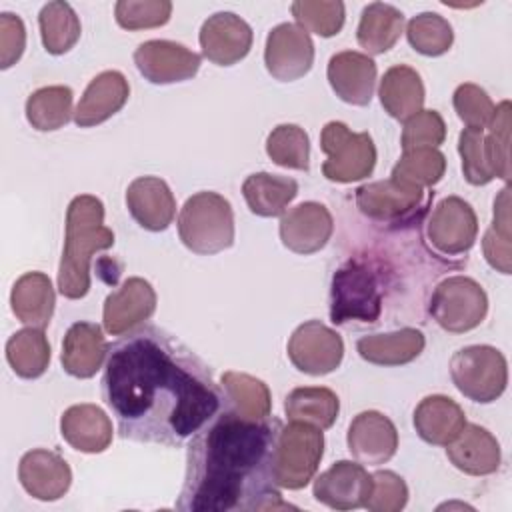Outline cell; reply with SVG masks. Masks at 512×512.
Here are the masks:
<instances>
[{
    "mask_svg": "<svg viewBox=\"0 0 512 512\" xmlns=\"http://www.w3.org/2000/svg\"><path fill=\"white\" fill-rule=\"evenodd\" d=\"M102 398L124 440L180 446L224 406L212 370L158 326H138L110 348Z\"/></svg>",
    "mask_w": 512,
    "mask_h": 512,
    "instance_id": "1",
    "label": "cell"
},
{
    "mask_svg": "<svg viewBox=\"0 0 512 512\" xmlns=\"http://www.w3.org/2000/svg\"><path fill=\"white\" fill-rule=\"evenodd\" d=\"M276 418L246 420L224 406L186 450V474L176 502L182 512H244L294 508L272 474Z\"/></svg>",
    "mask_w": 512,
    "mask_h": 512,
    "instance_id": "2",
    "label": "cell"
},
{
    "mask_svg": "<svg viewBox=\"0 0 512 512\" xmlns=\"http://www.w3.org/2000/svg\"><path fill=\"white\" fill-rule=\"evenodd\" d=\"M114 246V232L104 226V204L92 194L74 196L66 210L64 248L58 266V290L80 300L90 290V262L96 252Z\"/></svg>",
    "mask_w": 512,
    "mask_h": 512,
    "instance_id": "3",
    "label": "cell"
},
{
    "mask_svg": "<svg viewBox=\"0 0 512 512\" xmlns=\"http://www.w3.org/2000/svg\"><path fill=\"white\" fill-rule=\"evenodd\" d=\"M462 174L468 184L484 186L494 178L510 180V102L502 100L486 128H464L458 136Z\"/></svg>",
    "mask_w": 512,
    "mask_h": 512,
    "instance_id": "4",
    "label": "cell"
},
{
    "mask_svg": "<svg viewBox=\"0 0 512 512\" xmlns=\"http://www.w3.org/2000/svg\"><path fill=\"white\" fill-rule=\"evenodd\" d=\"M178 236L194 254H218L234 244L230 202L212 190L192 194L178 214Z\"/></svg>",
    "mask_w": 512,
    "mask_h": 512,
    "instance_id": "5",
    "label": "cell"
},
{
    "mask_svg": "<svg viewBox=\"0 0 512 512\" xmlns=\"http://www.w3.org/2000/svg\"><path fill=\"white\" fill-rule=\"evenodd\" d=\"M324 456V434L320 428L290 420L282 426L272 456V474L278 488L300 490L316 474Z\"/></svg>",
    "mask_w": 512,
    "mask_h": 512,
    "instance_id": "6",
    "label": "cell"
},
{
    "mask_svg": "<svg viewBox=\"0 0 512 512\" xmlns=\"http://www.w3.org/2000/svg\"><path fill=\"white\" fill-rule=\"evenodd\" d=\"M380 312L382 292L374 270L360 260H348L332 276L330 320L334 324H372Z\"/></svg>",
    "mask_w": 512,
    "mask_h": 512,
    "instance_id": "7",
    "label": "cell"
},
{
    "mask_svg": "<svg viewBox=\"0 0 512 512\" xmlns=\"http://www.w3.org/2000/svg\"><path fill=\"white\" fill-rule=\"evenodd\" d=\"M450 378L460 394L478 404L498 400L508 384L504 354L488 344H472L450 358Z\"/></svg>",
    "mask_w": 512,
    "mask_h": 512,
    "instance_id": "8",
    "label": "cell"
},
{
    "mask_svg": "<svg viewBox=\"0 0 512 512\" xmlns=\"http://www.w3.org/2000/svg\"><path fill=\"white\" fill-rule=\"evenodd\" d=\"M320 150L326 154L322 174L330 182L350 184L368 178L376 166V146L368 132H352L332 120L322 128Z\"/></svg>",
    "mask_w": 512,
    "mask_h": 512,
    "instance_id": "9",
    "label": "cell"
},
{
    "mask_svg": "<svg viewBox=\"0 0 512 512\" xmlns=\"http://www.w3.org/2000/svg\"><path fill=\"white\" fill-rule=\"evenodd\" d=\"M428 312L442 330L464 334L480 326L486 318L488 296L474 278L450 276L434 288Z\"/></svg>",
    "mask_w": 512,
    "mask_h": 512,
    "instance_id": "10",
    "label": "cell"
},
{
    "mask_svg": "<svg viewBox=\"0 0 512 512\" xmlns=\"http://www.w3.org/2000/svg\"><path fill=\"white\" fill-rule=\"evenodd\" d=\"M430 198L424 188L394 178L362 184L354 194L358 210L378 224H408L426 210Z\"/></svg>",
    "mask_w": 512,
    "mask_h": 512,
    "instance_id": "11",
    "label": "cell"
},
{
    "mask_svg": "<svg viewBox=\"0 0 512 512\" xmlns=\"http://www.w3.org/2000/svg\"><path fill=\"white\" fill-rule=\"evenodd\" d=\"M478 236L474 208L460 196L442 198L426 224V238L442 256L466 254Z\"/></svg>",
    "mask_w": 512,
    "mask_h": 512,
    "instance_id": "12",
    "label": "cell"
},
{
    "mask_svg": "<svg viewBox=\"0 0 512 512\" xmlns=\"http://www.w3.org/2000/svg\"><path fill=\"white\" fill-rule=\"evenodd\" d=\"M286 352L296 370L310 376H324L340 366L344 342L330 326L320 320H308L292 332Z\"/></svg>",
    "mask_w": 512,
    "mask_h": 512,
    "instance_id": "13",
    "label": "cell"
},
{
    "mask_svg": "<svg viewBox=\"0 0 512 512\" xmlns=\"http://www.w3.org/2000/svg\"><path fill=\"white\" fill-rule=\"evenodd\" d=\"M264 64L268 74L280 82H294L306 76L314 64L310 34L292 22L274 26L266 36Z\"/></svg>",
    "mask_w": 512,
    "mask_h": 512,
    "instance_id": "14",
    "label": "cell"
},
{
    "mask_svg": "<svg viewBox=\"0 0 512 512\" xmlns=\"http://www.w3.org/2000/svg\"><path fill=\"white\" fill-rule=\"evenodd\" d=\"M200 54L172 40H146L134 50L138 72L152 84H174L196 76Z\"/></svg>",
    "mask_w": 512,
    "mask_h": 512,
    "instance_id": "15",
    "label": "cell"
},
{
    "mask_svg": "<svg viewBox=\"0 0 512 512\" xmlns=\"http://www.w3.org/2000/svg\"><path fill=\"white\" fill-rule=\"evenodd\" d=\"M372 492V474L360 462L338 460L312 484V496L332 510L362 508Z\"/></svg>",
    "mask_w": 512,
    "mask_h": 512,
    "instance_id": "16",
    "label": "cell"
},
{
    "mask_svg": "<svg viewBox=\"0 0 512 512\" xmlns=\"http://www.w3.org/2000/svg\"><path fill=\"white\" fill-rule=\"evenodd\" d=\"M154 310L156 292L152 284L140 276H132L106 296L102 308V324L108 334L122 336L146 322Z\"/></svg>",
    "mask_w": 512,
    "mask_h": 512,
    "instance_id": "17",
    "label": "cell"
},
{
    "mask_svg": "<svg viewBox=\"0 0 512 512\" xmlns=\"http://www.w3.org/2000/svg\"><path fill=\"white\" fill-rule=\"evenodd\" d=\"M198 40L204 58L218 66H232L248 56L254 34L234 12H216L204 20Z\"/></svg>",
    "mask_w": 512,
    "mask_h": 512,
    "instance_id": "18",
    "label": "cell"
},
{
    "mask_svg": "<svg viewBox=\"0 0 512 512\" xmlns=\"http://www.w3.org/2000/svg\"><path fill=\"white\" fill-rule=\"evenodd\" d=\"M346 444L352 458L360 464H386L398 450V430L394 422L378 410L356 414L348 426Z\"/></svg>",
    "mask_w": 512,
    "mask_h": 512,
    "instance_id": "19",
    "label": "cell"
},
{
    "mask_svg": "<svg viewBox=\"0 0 512 512\" xmlns=\"http://www.w3.org/2000/svg\"><path fill=\"white\" fill-rule=\"evenodd\" d=\"M278 232L288 250L306 256L322 250L328 244L334 232V220L324 204L310 200L284 212Z\"/></svg>",
    "mask_w": 512,
    "mask_h": 512,
    "instance_id": "20",
    "label": "cell"
},
{
    "mask_svg": "<svg viewBox=\"0 0 512 512\" xmlns=\"http://www.w3.org/2000/svg\"><path fill=\"white\" fill-rule=\"evenodd\" d=\"M326 76L330 88L342 102L352 106H368L374 96L378 68L368 54L342 50L328 60Z\"/></svg>",
    "mask_w": 512,
    "mask_h": 512,
    "instance_id": "21",
    "label": "cell"
},
{
    "mask_svg": "<svg viewBox=\"0 0 512 512\" xmlns=\"http://www.w3.org/2000/svg\"><path fill=\"white\" fill-rule=\"evenodd\" d=\"M18 480L32 498L52 502L68 492L72 484V470L60 454L34 448L20 458Z\"/></svg>",
    "mask_w": 512,
    "mask_h": 512,
    "instance_id": "22",
    "label": "cell"
},
{
    "mask_svg": "<svg viewBox=\"0 0 512 512\" xmlns=\"http://www.w3.org/2000/svg\"><path fill=\"white\" fill-rule=\"evenodd\" d=\"M128 96L130 86L126 76L118 70H104L86 86L80 102L74 108L72 120L80 128L98 126L120 112L128 102Z\"/></svg>",
    "mask_w": 512,
    "mask_h": 512,
    "instance_id": "23",
    "label": "cell"
},
{
    "mask_svg": "<svg viewBox=\"0 0 512 512\" xmlns=\"http://www.w3.org/2000/svg\"><path fill=\"white\" fill-rule=\"evenodd\" d=\"M130 216L150 232L166 230L176 214V200L170 186L158 176H140L126 188Z\"/></svg>",
    "mask_w": 512,
    "mask_h": 512,
    "instance_id": "24",
    "label": "cell"
},
{
    "mask_svg": "<svg viewBox=\"0 0 512 512\" xmlns=\"http://www.w3.org/2000/svg\"><path fill=\"white\" fill-rule=\"evenodd\" d=\"M446 456L454 468L468 476H488L500 468L502 452L496 436L480 424H466L446 446Z\"/></svg>",
    "mask_w": 512,
    "mask_h": 512,
    "instance_id": "25",
    "label": "cell"
},
{
    "mask_svg": "<svg viewBox=\"0 0 512 512\" xmlns=\"http://www.w3.org/2000/svg\"><path fill=\"white\" fill-rule=\"evenodd\" d=\"M108 348L106 336L98 324L74 322L62 340V368L74 378H92L102 368Z\"/></svg>",
    "mask_w": 512,
    "mask_h": 512,
    "instance_id": "26",
    "label": "cell"
},
{
    "mask_svg": "<svg viewBox=\"0 0 512 512\" xmlns=\"http://www.w3.org/2000/svg\"><path fill=\"white\" fill-rule=\"evenodd\" d=\"M60 434L74 450L100 454L112 442V420L96 404H74L60 418Z\"/></svg>",
    "mask_w": 512,
    "mask_h": 512,
    "instance_id": "27",
    "label": "cell"
},
{
    "mask_svg": "<svg viewBox=\"0 0 512 512\" xmlns=\"http://www.w3.org/2000/svg\"><path fill=\"white\" fill-rule=\"evenodd\" d=\"M412 422L424 442L448 446L466 426V414L450 396L432 394L418 402Z\"/></svg>",
    "mask_w": 512,
    "mask_h": 512,
    "instance_id": "28",
    "label": "cell"
},
{
    "mask_svg": "<svg viewBox=\"0 0 512 512\" xmlns=\"http://www.w3.org/2000/svg\"><path fill=\"white\" fill-rule=\"evenodd\" d=\"M54 304V286L44 272H26L12 286L10 308L26 326L44 330L52 320Z\"/></svg>",
    "mask_w": 512,
    "mask_h": 512,
    "instance_id": "29",
    "label": "cell"
},
{
    "mask_svg": "<svg viewBox=\"0 0 512 512\" xmlns=\"http://www.w3.org/2000/svg\"><path fill=\"white\" fill-rule=\"evenodd\" d=\"M426 346V338L418 328H400L384 334H368L358 338L356 350L362 360L376 366H402L416 360Z\"/></svg>",
    "mask_w": 512,
    "mask_h": 512,
    "instance_id": "30",
    "label": "cell"
},
{
    "mask_svg": "<svg viewBox=\"0 0 512 512\" xmlns=\"http://www.w3.org/2000/svg\"><path fill=\"white\" fill-rule=\"evenodd\" d=\"M378 98L388 116L404 122L422 110L426 98L424 82L420 74L406 64L390 66L380 78Z\"/></svg>",
    "mask_w": 512,
    "mask_h": 512,
    "instance_id": "31",
    "label": "cell"
},
{
    "mask_svg": "<svg viewBox=\"0 0 512 512\" xmlns=\"http://www.w3.org/2000/svg\"><path fill=\"white\" fill-rule=\"evenodd\" d=\"M402 32L404 14L392 4L372 2L360 14L356 40L368 56H376L388 52L398 42Z\"/></svg>",
    "mask_w": 512,
    "mask_h": 512,
    "instance_id": "32",
    "label": "cell"
},
{
    "mask_svg": "<svg viewBox=\"0 0 512 512\" xmlns=\"http://www.w3.org/2000/svg\"><path fill=\"white\" fill-rule=\"evenodd\" d=\"M242 196L252 214L274 218L284 214L286 206L298 196V182L280 174L256 172L244 180Z\"/></svg>",
    "mask_w": 512,
    "mask_h": 512,
    "instance_id": "33",
    "label": "cell"
},
{
    "mask_svg": "<svg viewBox=\"0 0 512 512\" xmlns=\"http://www.w3.org/2000/svg\"><path fill=\"white\" fill-rule=\"evenodd\" d=\"M226 406L246 420H264L272 410V394L266 382L246 372L228 370L220 376Z\"/></svg>",
    "mask_w": 512,
    "mask_h": 512,
    "instance_id": "34",
    "label": "cell"
},
{
    "mask_svg": "<svg viewBox=\"0 0 512 512\" xmlns=\"http://www.w3.org/2000/svg\"><path fill=\"white\" fill-rule=\"evenodd\" d=\"M284 412L288 420L306 422L320 430L332 428L338 412L340 400L336 392L324 386H302L294 388L284 400Z\"/></svg>",
    "mask_w": 512,
    "mask_h": 512,
    "instance_id": "35",
    "label": "cell"
},
{
    "mask_svg": "<svg viewBox=\"0 0 512 512\" xmlns=\"http://www.w3.org/2000/svg\"><path fill=\"white\" fill-rule=\"evenodd\" d=\"M6 360L16 376L34 380L42 376L50 364V342L40 328H22L6 342Z\"/></svg>",
    "mask_w": 512,
    "mask_h": 512,
    "instance_id": "36",
    "label": "cell"
},
{
    "mask_svg": "<svg viewBox=\"0 0 512 512\" xmlns=\"http://www.w3.org/2000/svg\"><path fill=\"white\" fill-rule=\"evenodd\" d=\"M38 28H40L44 50L54 56H60L72 50L82 34L78 14L68 2H60V0L48 2L40 8Z\"/></svg>",
    "mask_w": 512,
    "mask_h": 512,
    "instance_id": "37",
    "label": "cell"
},
{
    "mask_svg": "<svg viewBox=\"0 0 512 512\" xmlns=\"http://www.w3.org/2000/svg\"><path fill=\"white\" fill-rule=\"evenodd\" d=\"M74 94L68 86H44L34 90L26 100V120L38 132H52L68 124Z\"/></svg>",
    "mask_w": 512,
    "mask_h": 512,
    "instance_id": "38",
    "label": "cell"
},
{
    "mask_svg": "<svg viewBox=\"0 0 512 512\" xmlns=\"http://www.w3.org/2000/svg\"><path fill=\"white\" fill-rule=\"evenodd\" d=\"M444 172L446 156L438 148H412L402 150L390 178L418 188H432L442 180Z\"/></svg>",
    "mask_w": 512,
    "mask_h": 512,
    "instance_id": "39",
    "label": "cell"
},
{
    "mask_svg": "<svg viewBox=\"0 0 512 512\" xmlns=\"http://www.w3.org/2000/svg\"><path fill=\"white\" fill-rule=\"evenodd\" d=\"M266 154L282 168L308 170L310 138L298 124H278L266 138Z\"/></svg>",
    "mask_w": 512,
    "mask_h": 512,
    "instance_id": "40",
    "label": "cell"
},
{
    "mask_svg": "<svg viewBox=\"0 0 512 512\" xmlns=\"http://www.w3.org/2000/svg\"><path fill=\"white\" fill-rule=\"evenodd\" d=\"M408 44L422 56H442L454 42L450 22L436 12H420L406 24Z\"/></svg>",
    "mask_w": 512,
    "mask_h": 512,
    "instance_id": "41",
    "label": "cell"
},
{
    "mask_svg": "<svg viewBox=\"0 0 512 512\" xmlns=\"http://www.w3.org/2000/svg\"><path fill=\"white\" fill-rule=\"evenodd\" d=\"M290 12L300 28L322 38L336 36L346 18V8L340 0H296L290 4Z\"/></svg>",
    "mask_w": 512,
    "mask_h": 512,
    "instance_id": "42",
    "label": "cell"
},
{
    "mask_svg": "<svg viewBox=\"0 0 512 512\" xmlns=\"http://www.w3.org/2000/svg\"><path fill=\"white\" fill-rule=\"evenodd\" d=\"M172 16L170 0H120L114 18L124 30H146L164 26Z\"/></svg>",
    "mask_w": 512,
    "mask_h": 512,
    "instance_id": "43",
    "label": "cell"
},
{
    "mask_svg": "<svg viewBox=\"0 0 512 512\" xmlns=\"http://www.w3.org/2000/svg\"><path fill=\"white\" fill-rule=\"evenodd\" d=\"M446 138V124L440 112L420 110L408 120H404L400 144L402 150L412 148H438Z\"/></svg>",
    "mask_w": 512,
    "mask_h": 512,
    "instance_id": "44",
    "label": "cell"
},
{
    "mask_svg": "<svg viewBox=\"0 0 512 512\" xmlns=\"http://www.w3.org/2000/svg\"><path fill=\"white\" fill-rule=\"evenodd\" d=\"M458 118L468 128H486L494 116V102L484 88L472 82H464L454 90L452 96Z\"/></svg>",
    "mask_w": 512,
    "mask_h": 512,
    "instance_id": "45",
    "label": "cell"
},
{
    "mask_svg": "<svg viewBox=\"0 0 512 512\" xmlns=\"http://www.w3.org/2000/svg\"><path fill=\"white\" fill-rule=\"evenodd\" d=\"M408 502V486L392 470L372 474V492L364 504L370 512H400Z\"/></svg>",
    "mask_w": 512,
    "mask_h": 512,
    "instance_id": "46",
    "label": "cell"
},
{
    "mask_svg": "<svg viewBox=\"0 0 512 512\" xmlns=\"http://www.w3.org/2000/svg\"><path fill=\"white\" fill-rule=\"evenodd\" d=\"M26 48V28L20 16L0 14V68L6 70L20 60Z\"/></svg>",
    "mask_w": 512,
    "mask_h": 512,
    "instance_id": "47",
    "label": "cell"
},
{
    "mask_svg": "<svg viewBox=\"0 0 512 512\" xmlns=\"http://www.w3.org/2000/svg\"><path fill=\"white\" fill-rule=\"evenodd\" d=\"M482 252L486 262L494 270L502 274H512V238L500 234L490 226L482 238Z\"/></svg>",
    "mask_w": 512,
    "mask_h": 512,
    "instance_id": "48",
    "label": "cell"
},
{
    "mask_svg": "<svg viewBox=\"0 0 512 512\" xmlns=\"http://www.w3.org/2000/svg\"><path fill=\"white\" fill-rule=\"evenodd\" d=\"M494 230H498L500 234L512 238V230H510V188L504 186L500 190V194L494 200V218L490 224Z\"/></svg>",
    "mask_w": 512,
    "mask_h": 512,
    "instance_id": "49",
    "label": "cell"
}]
</instances>
